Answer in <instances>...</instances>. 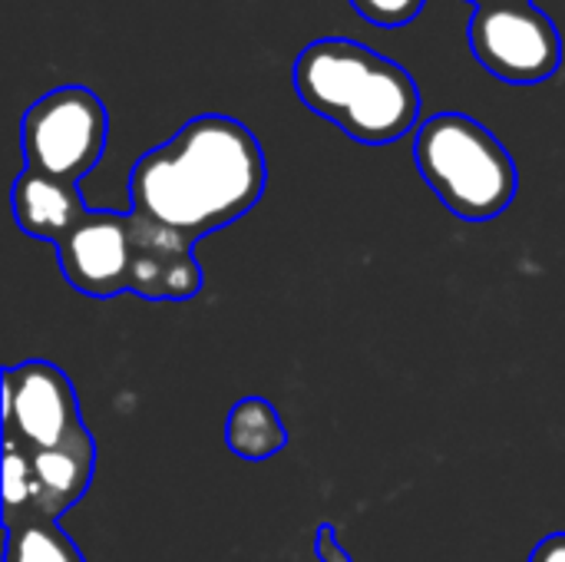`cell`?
Wrapping results in <instances>:
<instances>
[{
    "label": "cell",
    "mask_w": 565,
    "mask_h": 562,
    "mask_svg": "<svg viewBox=\"0 0 565 562\" xmlns=\"http://www.w3.org/2000/svg\"><path fill=\"white\" fill-rule=\"evenodd\" d=\"M268 185L258 136L222 113L189 119L129 172L132 212L192 242L248 215Z\"/></svg>",
    "instance_id": "cell-1"
},
{
    "label": "cell",
    "mask_w": 565,
    "mask_h": 562,
    "mask_svg": "<svg viewBox=\"0 0 565 562\" xmlns=\"http://www.w3.org/2000/svg\"><path fill=\"white\" fill-rule=\"evenodd\" d=\"M298 99L364 146L397 142L420 126V89L391 56L348 36L311 40L295 60Z\"/></svg>",
    "instance_id": "cell-2"
},
{
    "label": "cell",
    "mask_w": 565,
    "mask_h": 562,
    "mask_svg": "<svg viewBox=\"0 0 565 562\" xmlns=\"http://www.w3.org/2000/svg\"><path fill=\"white\" fill-rule=\"evenodd\" d=\"M414 166L463 222L500 219L520 189L510 149L467 113H434L414 132Z\"/></svg>",
    "instance_id": "cell-3"
},
{
    "label": "cell",
    "mask_w": 565,
    "mask_h": 562,
    "mask_svg": "<svg viewBox=\"0 0 565 562\" xmlns=\"http://www.w3.org/2000/svg\"><path fill=\"white\" fill-rule=\"evenodd\" d=\"M109 139V113L86 86L43 93L20 119V152L26 169L79 185L96 169Z\"/></svg>",
    "instance_id": "cell-4"
},
{
    "label": "cell",
    "mask_w": 565,
    "mask_h": 562,
    "mask_svg": "<svg viewBox=\"0 0 565 562\" xmlns=\"http://www.w3.org/2000/svg\"><path fill=\"white\" fill-rule=\"evenodd\" d=\"M467 43L483 70L513 86H536L563 66V33L536 3L477 7Z\"/></svg>",
    "instance_id": "cell-5"
},
{
    "label": "cell",
    "mask_w": 565,
    "mask_h": 562,
    "mask_svg": "<svg viewBox=\"0 0 565 562\" xmlns=\"http://www.w3.org/2000/svg\"><path fill=\"white\" fill-rule=\"evenodd\" d=\"M83 414L70 378L50 361H20L3 371V444L43 454L83 434Z\"/></svg>",
    "instance_id": "cell-6"
},
{
    "label": "cell",
    "mask_w": 565,
    "mask_h": 562,
    "mask_svg": "<svg viewBox=\"0 0 565 562\" xmlns=\"http://www.w3.org/2000/svg\"><path fill=\"white\" fill-rule=\"evenodd\" d=\"M129 215V291L146 301H189L202 291L195 242L139 212Z\"/></svg>",
    "instance_id": "cell-7"
},
{
    "label": "cell",
    "mask_w": 565,
    "mask_h": 562,
    "mask_svg": "<svg viewBox=\"0 0 565 562\" xmlns=\"http://www.w3.org/2000/svg\"><path fill=\"white\" fill-rule=\"evenodd\" d=\"M63 278L86 298L129 291V215L93 212L56 245Z\"/></svg>",
    "instance_id": "cell-8"
},
{
    "label": "cell",
    "mask_w": 565,
    "mask_h": 562,
    "mask_svg": "<svg viewBox=\"0 0 565 562\" xmlns=\"http://www.w3.org/2000/svg\"><path fill=\"white\" fill-rule=\"evenodd\" d=\"M10 205H13V219H17L20 232L30 238L50 242V245H60L89 215V209L73 182L33 172L26 166L13 179Z\"/></svg>",
    "instance_id": "cell-9"
},
{
    "label": "cell",
    "mask_w": 565,
    "mask_h": 562,
    "mask_svg": "<svg viewBox=\"0 0 565 562\" xmlns=\"http://www.w3.org/2000/svg\"><path fill=\"white\" fill-rule=\"evenodd\" d=\"M33 457V474H36V513L60 520L70 507H76L89 484H93V467H96V444L93 434L83 431L70 444Z\"/></svg>",
    "instance_id": "cell-10"
},
{
    "label": "cell",
    "mask_w": 565,
    "mask_h": 562,
    "mask_svg": "<svg viewBox=\"0 0 565 562\" xmlns=\"http://www.w3.org/2000/svg\"><path fill=\"white\" fill-rule=\"evenodd\" d=\"M225 444L242 460H271L285 450L288 431L281 414L265 397H245L238 401L225 417Z\"/></svg>",
    "instance_id": "cell-11"
},
{
    "label": "cell",
    "mask_w": 565,
    "mask_h": 562,
    "mask_svg": "<svg viewBox=\"0 0 565 562\" xmlns=\"http://www.w3.org/2000/svg\"><path fill=\"white\" fill-rule=\"evenodd\" d=\"M3 530H7L3 562H86V556L73 547V540L63 533L60 520L33 513L3 523Z\"/></svg>",
    "instance_id": "cell-12"
},
{
    "label": "cell",
    "mask_w": 565,
    "mask_h": 562,
    "mask_svg": "<svg viewBox=\"0 0 565 562\" xmlns=\"http://www.w3.org/2000/svg\"><path fill=\"white\" fill-rule=\"evenodd\" d=\"M36 513L33 457L17 444H3V523Z\"/></svg>",
    "instance_id": "cell-13"
},
{
    "label": "cell",
    "mask_w": 565,
    "mask_h": 562,
    "mask_svg": "<svg viewBox=\"0 0 565 562\" xmlns=\"http://www.w3.org/2000/svg\"><path fill=\"white\" fill-rule=\"evenodd\" d=\"M427 0H351V7L358 10V17H364L374 26L394 30V26H407L414 17H420Z\"/></svg>",
    "instance_id": "cell-14"
},
{
    "label": "cell",
    "mask_w": 565,
    "mask_h": 562,
    "mask_svg": "<svg viewBox=\"0 0 565 562\" xmlns=\"http://www.w3.org/2000/svg\"><path fill=\"white\" fill-rule=\"evenodd\" d=\"M315 553L321 562H354L351 550L338 540V530L331 523H321L315 530Z\"/></svg>",
    "instance_id": "cell-15"
},
{
    "label": "cell",
    "mask_w": 565,
    "mask_h": 562,
    "mask_svg": "<svg viewBox=\"0 0 565 562\" xmlns=\"http://www.w3.org/2000/svg\"><path fill=\"white\" fill-rule=\"evenodd\" d=\"M530 562H565V533L546 537V540L530 553Z\"/></svg>",
    "instance_id": "cell-16"
},
{
    "label": "cell",
    "mask_w": 565,
    "mask_h": 562,
    "mask_svg": "<svg viewBox=\"0 0 565 562\" xmlns=\"http://www.w3.org/2000/svg\"><path fill=\"white\" fill-rule=\"evenodd\" d=\"M473 7H500V3H533V0H470Z\"/></svg>",
    "instance_id": "cell-17"
}]
</instances>
